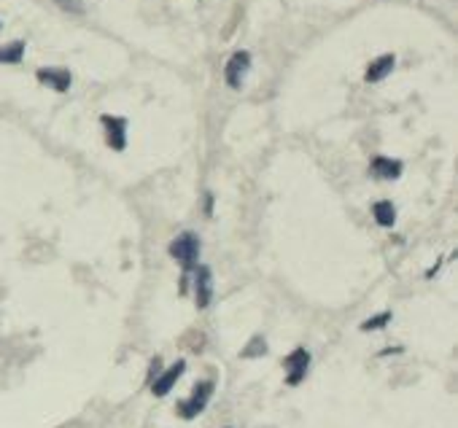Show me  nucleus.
<instances>
[{"label": "nucleus", "mask_w": 458, "mask_h": 428, "mask_svg": "<svg viewBox=\"0 0 458 428\" xmlns=\"http://www.w3.org/2000/svg\"><path fill=\"white\" fill-rule=\"evenodd\" d=\"M170 256L183 267V272H192L200 258V237L194 232H183L170 242Z\"/></svg>", "instance_id": "1"}, {"label": "nucleus", "mask_w": 458, "mask_h": 428, "mask_svg": "<svg viewBox=\"0 0 458 428\" xmlns=\"http://www.w3.org/2000/svg\"><path fill=\"white\" fill-rule=\"evenodd\" d=\"M68 14H84V0H54Z\"/></svg>", "instance_id": "15"}, {"label": "nucleus", "mask_w": 458, "mask_h": 428, "mask_svg": "<svg viewBox=\"0 0 458 428\" xmlns=\"http://www.w3.org/2000/svg\"><path fill=\"white\" fill-rule=\"evenodd\" d=\"M394 65H396V57H394V54H383V57H377L370 68H367L364 78H367L370 84H377V81H383L388 73L394 70Z\"/></svg>", "instance_id": "9"}, {"label": "nucleus", "mask_w": 458, "mask_h": 428, "mask_svg": "<svg viewBox=\"0 0 458 428\" xmlns=\"http://www.w3.org/2000/svg\"><path fill=\"white\" fill-rule=\"evenodd\" d=\"M307 364H310V353H307L305 347H297V350L286 359V369H289L286 382H289V385H300L302 377L307 375Z\"/></svg>", "instance_id": "5"}, {"label": "nucleus", "mask_w": 458, "mask_h": 428, "mask_svg": "<svg viewBox=\"0 0 458 428\" xmlns=\"http://www.w3.org/2000/svg\"><path fill=\"white\" fill-rule=\"evenodd\" d=\"M22 57H25V41L0 46V65H17V62H22Z\"/></svg>", "instance_id": "11"}, {"label": "nucleus", "mask_w": 458, "mask_h": 428, "mask_svg": "<svg viewBox=\"0 0 458 428\" xmlns=\"http://www.w3.org/2000/svg\"><path fill=\"white\" fill-rule=\"evenodd\" d=\"M183 369H186V361H176L165 375L159 377V380H154V385H151V391H154V396H167L170 391H173V385H176L178 380H181V375H183Z\"/></svg>", "instance_id": "8"}, {"label": "nucleus", "mask_w": 458, "mask_h": 428, "mask_svg": "<svg viewBox=\"0 0 458 428\" xmlns=\"http://www.w3.org/2000/svg\"><path fill=\"white\" fill-rule=\"evenodd\" d=\"M211 394H213V382L211 380H205V382H197L194 385L192 396L186 399V401H181L178 404V415L183 417V420H192L197 417L200 412L208 407V401H211Z\"/></svg>", "instance_id": "2"}, {"label": "nucleus", "mask_w": 458, "mask_h": 428, "mask_svg": "<svg viewBox=\"0 0 458 428\" xmlns=\"http://www.w3.org/2000/svg\"><path fill=\"white\" fill-rule=\"evenodd\" d=\"M38 81L52 86L54 92H68L71 89V73L65 68H41L38 70Z\"/></svg>", "instance_id": "7"}, {"label": "nucleus", "mask_w": 458, "mask_h": 428, "mask_svg": "<svg viewBox=\"0 0 458 428\" xmlns=\"http://www.w3.org/2000/svg\"><path fill=\"white\" fill-rule=\"evenodd\" d=\"M103 127H106V143L113 151H122L127 146V121L119 116H103Z\"/></svg>", "instance_id": "6"}, {"label": "nucleus", "mask_w": 458, "mask_h": 428, "mask_svg": "<svg viewBox=\"0 0 458 428\" xmlns=\"http://www.w3.org/2000/svg\"><path fill=\"white\" fill-rule=\"evenodd\" d=\"M211 299H213L211 267L200 264V267H194V302H197V308L200 310H205L211 305Z\"/></svg>", "instance_id": "3"}, {"label": "nucleus", "mask_w": 458, "mask_h": 428, "mask_svg": "<svg viewBox=\"0 0 458 428\" xmlns=\"http://www.w3.org/2000/svg\"><path fill=\"white\" fill-rule=\"evenodd\" d=\"M372 172H375L377 178H383V181H394V178L402 175V162L388 159V156H375V159H372Z\"/></svg>", "instance_id": "10"}, {"label": "nucleus", "mask_w": 458, "mask_h": 428, "mask_svg": "<svg viewBox=\"0 0 458 428\" xmlns=\"http://www.w3.org/2000/svg\"><path fill=\"white\" fill-rule=\"evenodd\" d=\"M0 30H3V22H0Z\"/></svg>", "instance_id": "16"}, {"label": "nucleus", "mask_w": 458, "mask_h": 428, "mask_svg": "<svg viewBox=\"0 0 458 428\" xmlns=\"http://www.w3.org/2000/svg\"><path fill=\"white\" fill-rule=\"evenodd\" d=\"M265 353H267V343L262 340V337H254V340L248 343V347L240 350L243 359H256V356H265Z\"/></svg>", "instance_id": "13"}, {"label": "nucleus", "mask_w": 458, "mask_h": 428, "mask_svg": "<svg viewBox=\"0 0 458 428\" xmlns=\"http://www.w3.org/2000/svg\"><path fill=\"white\" fill-rule=\"evenodd\" d=\"M391 321V312H380V315H375L370 321H364L361 324V331H375V329H383V326Z\"/></svg>", "instance_id": "14"}, {"label": "nucleus", "mask_w": 458, "mask_h": 428, "mask_svg": "<svg viewBox=\"0 0 458 428\" xmlns=\"http://www.w3.org/2000/svg\"><path fill=\"white\" fill-rule=\"evenodd\" d=\"M248 68H251V54L248 52L232 54L229 62H227V68H224V78H227V84L232 86V89H240Z\"/></svg>", "instance_id": "4"}, {"label": "nucleus", "mask_w": 458, "mask_h": 428, "mask_svg": "<svg viewBox=\"0 0 458 428\" xmlns=\"http://www.w3.org/2000/svg\"><path fill=\"white\" fill-rule=\"evenodd\" d=\"M372 213H375V221L380 223V226H391V223L396 221V210H394V205H391L388 200L375 202V205H372Z\"/></svg>", "instance_id": "12"}]
</instances>
